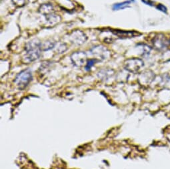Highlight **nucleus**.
I'll return each instance as SVG.
<instances>
[{
  "mask_svg": "<svg viewBox=\"0 0 170 169\" xmlns=\"http://www.w3.org/2000/svg\"><path fill=\"white\" fill-rule=\"evenodd\" d=\"M41 43L37 41H32L26 45V54L25 58V62H31L39 58L40 55Z\"/></svg>",
  "mask_w": 170,
  "mask_h": 169,
  "instance_id": "1",
  "label": "nucleus"
},
{
  "mask_svg": "<svg viewBox=\"0 0 170 169\" xmlns=\"http://www.w3.org/2000/svg\"><path fill=\"white\" fill-rule=\"evenodd\" d=\"M32 79V73L30 69H25L21 71L15 79V83L19 89H23L28 85Z\"/></svg>",
  "mask_w": 170,
  "mask_h": 169,
  "instance_id": "2",
  "label": "nucleus"
},
{
  "mask_svg": "<svg viewBox=\"0 0 170 169\" xmlns=\"http://www.w3.org/2000/svg\"><path fill=\"white\" fill-rule=\"evenodd\" d=\"M143 66V61L142 59L138 58H131L128 59L125 61V69L131 73H137L140 71Z\"/></svg>",
  "mask_w": 170,
  "mask_h": 169,
  "instance_id": "3",
  "label": "nucleus"
},
{
  "mask_svg": "<svg viewBox=\"0 0 170 169\" xmlns=\"http://www.w3.org/2000/svg\"><path fill=\"white\" fill-rule=\"evenodd\" d=\"M71 59L75 65L81 67L86 63V55L83 52H75L71 56Z\"/></svg>",
  "mask_w": 170,
  "mask_h": 169,
  "instance_id": "4",
  "label": "nucleus"
},
{
  "mask_svg": "<svg viewBox=\"0 0 170 169\" xmlns=\"http://www.w3.org/2000/svg\"><path fill=\"white\" fill-rule=\"evenodd\" d=\"M71 41L74 44L81 45L86 40V36L80 31H77L72 33L70 35Z\"/></svg>",
  "mask_w": 170,
  "mask_h": 169,
  "instance_id": "5",
  "label": "nucleus"
},
{
  "mask_svg": "<svg viewBox=\"0 0 170 169\" xmlns=\"http://www.w3.org/2000/svg\"><path fill=\"white\" fill-rule=\"evenodd\" d=\"M112 32L116 35L117 36H119L120 37H135L136 36L140 35V33L134 31H123V30H113Z\"/></svg>",
  "mask_w": 170,
  "mask_h": 169,
  "instance_id": "6",
  "label": "nucleus"
},
{
  "mask_svg": "<svg viewBox=\"0 0 170 169\" xmlns=\"http://www.w3.org/2000/svg\"><path fill=\"white\" fill-rule=\"evenodd\" d=\"M153 44H154L155 48L158 49L159 50H161L163 49L165 47H166L167 41L163 36L161 37V36L159 35L154 39V40L153 41Z\"/></svg>",
  "mask_w": 170,
  "mask_h": 169,
  "instance_id": "7",
  "label": "nucleus"
},
{
  "mask_svg": "<svg viewBox=\"0 0 170 169\" xmlns=\"http://www.w3.org/2000/svg\"><path fill=\"white\" fill-rule=\"evenodd\" d=\"M131 2L129 1V0H127V1H125V2L115 4L113 6V9L115 11H116V10H120V9H124L125 8H127V7H129Z\"/></svg>",
  "mask_w": 170,
  "mask_h": 169,
  "instance_id": "8",
  "label": "nucleus"
},
{
  "mask_svg": "<svg viewBox=\"0 0 170 169\" xmlns=\"http://www.w3.org/2000/svg\"><path fill=\"white\" fill-rule=\"evenodd\" d=\"M40 11L42 14L49 15L51 13H53V7L49 4H43V6L40 7Z\"/></svg>",
  "mask_w": 170,
  "mask_h": 169,
  "instance_id": "9",
  "label": "nucleus"
},
{
  "mask_svg": "<svg viewBox=\"0 0 170 169\" xmlns=\"http://www.w3.org/2000/svg\"><path fill=\"white\" fill-rule=\"evenodd\" d=\"M15 6L18 7H23L29 2V0H12Z\"/></svg>",
  "mask_w": 170,
  "mask_h": 169,
  "instance_id": "10",
  "label": "nucleus"
},
{
  "mask_svg": "<svg viewBox=\"0 0 170 169\" xmlns=\"http://www.w3.org/2000/svg\"><path fill=\"white\" fill-rule=\"evenodd\" d=\"M156 9H158V11H161V12L163 13H167V12H168V10H167V8L166 6H164L162 4H158L156 6Z\"/></svg>",
  "mask_w": 170,
  "mask_h": 169,
  "instance_id": "11",
  "label": "nucleus"
},
{
  "mask_svg": "<svg viewBox=\"0 0 170 169\" xmlns=\"http://www.w3.org/2000/svg\"><path fill=\"white\" fill-rule=\"evenodd\" d=\"M97 60L96 59H90V60H88V61H87V63H86V69L87 70V71H89V70L91 68V67L93 66V65L95 64V62H97Z\"/></svg>",
  "mask_w": 170,
  "mask_h": 169,
  "instance_id": "12",
  "label": "nucleus"
},
{
  "mask_svg": "<svg viewBox=\"0 0 170 169\" xmlns=\"http://www.w3.org/2000/svg\"><path fill=\"white\" fill-rule=\"evenodd\" d=\"M142 2L149 6H154V3H155L152 0H142Z\"/></svg>",
  "mask_w": 170,
  "mask_h": 169,
  "instance_id": "13",
  "label": "nucleus"
},
{
  "mask_svg": "<svg viewBox=\"0 0 170 169\" xmlns=\"http://www.w3.org/2000/svg\"><path fill=\"white\" fill-rule=\"evenodd\" d=\"M169 44H170V39H169Z\"/></svg>",
  "mask_w": 170,
  "mask_h": 169,
  "instance_id": "14",
  "label": "nucleus"
},
{
  "mask_svg": "<svg viewBox=\"0 0 170 169\" xmlns=\"http://www.w3.org/2000/svg\"><path fill=\"white\" fill-rule=\"evenodd\" d=\"M129 1H131H131H133V2H134L135 0H129Z\"/></svg>",
  "mask_w": 170,
  "mask_h": 169,
  "instance_id": "15",
  "label": "nucleus"
}]
</instances>
